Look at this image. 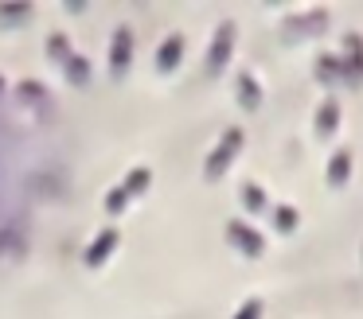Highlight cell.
I'll return each instance as SVG.
<instances>
[{"label": "cell", "mask_w": 363, "mask_h": 319, "mask_svg": "<svg viewBox=\"0 0 363 319\" xmlns=\"http://www.w3.org/2000/svg\"><path fill=\"white\" fill-rule=\"evenodd\" d=\"M332 124H336V101H324V109H320V129L328 132Z\"/></svg>", "instance_id": "6da1fadb"}]
</instances>
